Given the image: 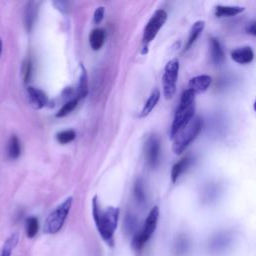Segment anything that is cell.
I'll list each match as a JSON object with an SVG mask.
<instances>
[{"instance_id":"obj_27","label":"cell","mask_w":256,"mask_h":256,"mask_svg":"<svg viewBox=\"0 0 256 256\" xmlns=\"http://www.w3.org/2000/svg\"><path fill=\"white\" fill-rule=\"evenodd\" d=\"M188 247H189V243L186 237H179L175 243V248H174L175 254L177 256L183 255L188 250Z\"/></svg>"},{"instance_id":"obj_17","label":"cell","mask_w":256,"mask_h":256,"mask_svg":"<svg viewBox=\"0 0 256 256\" xmlns=\"http://www.w3.org/2000/svg\"><path fill=\"white\" fill-rule=\"evenodd\" d=\"M204 26H205V22L202 21V20H199V21H196L191 30H190V33H189V36H188V39H187V42L185 44V51L186 50H189L192 45L195 43V41L197 40V38L199 37V35L201 34V32L203 31L204 29Z\"/></svg>"},{"instance_id":"obj_11","label":"cell","mask_w":256,"mask_h":256,"mask_svg":"<svg viewBox=\"0 0 256 256\" xmlns=\"http://www.w3.org/2000/svg\"><path fill=\"white\" fill-rule=\"evenodd\" d=\"M231 58L238 64H248L253 60L254 53L250 46H242L231 52Z\"/></svg>"},{"instance_id":"obj_12","label":"cell","mask_w":256,"mask_h":256,"mask_svg":"<svg viewBox=\"0 0 256 256\" xmlns=\"http://www.w3.org/2000/svg\"><path fill=\"white\" fill-rule=\"evenodd\" d=\"M105 30L103 28H95L89 35V44L92 50L97 51L101 49L105 42Z\"/></svg>"},{"instance_id":"obj_4","label":"cell","mask_w":256,"mask_h":256,"mask_svg":"<svg viewBox=\"0 0 256 256\" xmlns=\"http://www.w3.org/2000/svg\"><path fill=\"white\" fill-rule=\"evenodd\" d=\"M72 203V197L66 198L46 217L43 225V232L45 234H56L61 230L70 212Z\"/></svg>"},{"instance_id":"obj_2","label":"cell","mask_w":256,"mask_h":256,"mask_svg":"<svg viewBox=\"0 0 256 256\" xmlns=\"http://www.w3.org/2000/svg\"><path fill=\"white\" fill-rule=\"evenodd\" d=\"M195 113V94L186 89L180 97L179 105L175 111L171 125L170 137L173 139L176 134L182 130L192 119Z\"/></svg>"},{"instance_id":"obj_13","label":"cell","mask_w":256,"mask_h":256,"mask_svg":"<svg viewBox=\"0 0 256 256\" xmlns=\"http://www.w3.org/2000/svg\"><path fill=\"white\" fill-rule=\"evenodd\" d=\"M88 94V76L85 67L81 64V73L79 76V82L78 86L76 88V98L78 100H81L85 98Z\"/></svg>"},{"instance_id":"obj_28","label":"cell","mask_w":256,"mask_h":256,"mask_svg":"<svg viewBox=\"0 0 256 256\" xmlns=\"http://www.w3.org/2000/svg\"><path fill=\"white\" fill-rule=\"evenodd\" d=\"M31 74H32V62L30 59H27L23 65V78L25 83H27L30 80Z\"/></svg>"},{"instance_id":"obj_8","label":"cell","mask_w":256,"mask_h":256,"mask_svg":"<svg viewBox=\"0 0 256 256\" xmlns=\"http://www.w3.org/2000/svg\"><path fill=\"white\" fill-rule=\"evenodd\" d=\"M145 151L147 164L150 168H156L159 164L160 157V141L157 136H149L145 143Z\"/></svg>"},{"instance_id":"obj_33","label":"cell","mask_w":256,"mask_h":256,"mask_svg":"<svg viewBox=\"0 0 256 256\" xmlns=\"http://www.w3.org/2000/svg\"><path fill=\"white\" fill-rule=\"evenodd\" d=\"M2 48H3V43H2V40L0 39V57H1V53H2Z\"/></svg>"},{"instance_id":"obj_7","label":"cell","mask_w":256,"mask_h":256,"mask_svg":"<svg viewBox=\"0 0 256 256\" xmlns=\"http://www.w3.org/2000/svg\"><path fill=\"white\" fill-rule=\"evenodd\" d=\"M179 72V60L173 58L166 64L162 77L163 93L166 99H171L176 90V82Z\"/></svg>"},{"instance_id":"obj_5","label":"cell","mask_w":256,"mask_h":256,"mask_svg":"<svg viewBox=\"0 0 256 256\" xmlns=\"http://www.w3.org/2000/svg\"><path fill=\"white\" fill-rule=\"evenodd\" d=\"M158 218H159V208L157 206H154L149 211L141 230L133 236L131 244L135 250H140L141 248H143V246L151 238V236L156 230Z\"/></svg>"},{"instance_id":"obj_18","label":"cell","mask_w":256,"mask_h":256,"mask_svg":"<svg viewBox=\"0 0 256 256\" xmlns=\"http://www.w3.org/2000/svg\"><path fill=\"white\" fill-rule=\"evenodd\" d=\"M159 98H160V91L157 88H155L149 95L148 99L146 100V102L140 112V117L147 116L154 109V107L156 106V104L159 101Z\"/></svg>"},{"instance_id":"obj_24","label":"cell","mask_w":256,"mask_h":256,"mask_svg":"<svg viewBox=\"0 0 256 256\" xmlns=\"http://www.w3.org/2000/svg\"><path fill=\"white\" fill-rule=\"evenodd\" d=\"M78 102H79V100H78L76 97L70 99L69 101H67L66 103L63 104V106L58 110V112L56 113L55 116H56L57 118H61V117L67 116L68 114H70V113L76 108Z\"/></svg>"},{"instance_id":"obj_19","label":"cell","mask_w":256,"mask_h":256,"mask_svg":"<svg viewBox=\"0 0 256 256\" xmlns=\"http://www.w3.org/2000/svg\"><path fill=\"white\" fill-rule=\"evenodd\" d=\"M210 48H211V58L215 64H220L224 59V51L217 38H210Z\"/></svg>"},{"instance_id":"obj_30","label":"cell","mask_w":256,"mask_h":256,"mask_svg":"<svg viewBox=\"0 0 256 256\" xmlns=\"http://www.w3.org/2000/svg\"><path fill=\"white\" fill-rule=\"evenodd\" d=\"M104 14H105V8L103 6L97 7L93 14V22L95 24H100L104 18Z\"/></svg>"},{"instance_id":"obj_31","label":"cell","mask_w":256,"mask_h":256,"mask_svg":"<svg viewBox=\"0 0 256 256\" xmlns=\"http://www.w3.org/2000/svg\"><path fill=\"white\" fill-rule=\"evenodd\" d=\"M53 4L55 5V7L60 10L61 12H67V9H68V2H65V1H56V2H53Z\"/></svg>"},{"instance_id":"obj_26","label":"cell","mask_w":256,"mask_h":256,"mask_svg":"<svg viewBox=\"0 0 256 256\" xmlns=\"http://www.w3.org/2000/svg\"><path fill=\"white\" fill-rule=\"evenodd\" d=\"M134 197L139 204H143L146 200V193H145L144 185L140 179L136 180V182L134 184Z\"/></svg>"},{"instance_id":"obj_29","label":"cell","mask_w":256,"mask_h":256,"mask_svg":"<svg viewBox=\"0 0 256 256\" xmlns=\"http://www.w3.org/2000/svg\"><path fill=\"white\" fill-rule=\"evenodd\" d=\"M135 227H136V219L131 215H127L124 221V229L126 230L127 233H131L135 230Z\"/></svg>"},{"instance_id":"obj_10","label":"cell","mask_w":256,"mask_h":256,"mask_svg":"<svg viewBox=\"0 0 256 256\" xmlns=\"http://www.w3.org/2000/svg\"><path fill=\"white\" fill-rule=\"evenodd\" d=\"M27 94L31 106L35 109H42L48 104L47 95L38 88L29 86L27 88Z\"/></svg>"},{"instance_id":"obj_21","label":"cell","mask_w":256,"mask_h":256,"mask_svg":"<svg viewBox=\"0 0 256 256\" xmlns=\"http://www.w3.org/2000/svg\"><path fill=\"white\" fill-rule=\"evenodd\" d=\"M7 153L9 158L11 159H17L21 154V145L18 137L16 135H12L8 142L7 147Z\"/></svg>"},{"instance_id":"obj_32","label":"cell","mask_w":256,"mask_h":256,"mask_svg":"<svg viewBox=\"0 0 256 256\" xmlns=\"http://www.w3.org/2000/svg\"><path fill=\"white\" fill-rule=\"evenodd\" d=\"M246 32L252 36L256 35V29H255V21H251L250 23L247 24L246 28H245Z\"/></svg>"},{"instance_id":"obj_20","label":"cell","mask_w":256,"mask_h":256,"mask_svg":"<svg viewBox=\"0 0 256 256\" xmlns=\"http://www.w3.org/2000/svg\"><path fill=\"white\" fill-rule=\"evenodd\" d=\"M190 163V159L189 157H184L182 159H180L178 162H176L173 166H172V169H171V180L173 183H175L179 176L186 170V168L188 167Z\"/></svg>"},{"instance_id":"obj_15","label":"cell","mask_w":256,"mask_h":256,"mask_svg":"<svg viewBox=\"0 0 256 256\" xmlns=\"http://www.w3.org/2000/svg\"><path fill=\"white\" fill-rule=\"evenodd\" d=\"M244 11V7L241 6H228V5H217L215 7V16L221 17H231L235 16Z\"/></svg>"},{"instance_id":"obj_6","label":"cell","mask_w":256,"mask_h":256,"mask_svg":"<svg viewBox=\"0 0 256 256\" xmlns=\"http://www.w3.org/2000/svg\"><path fill=\"white\" fill-rule=\"evenodd\" d=\"M166 20H167V13L165 10L158 9L153 13V15L149 19L148 23L146 24V26L144 28V32H143V44H144L143 51H144V53H146L148 44L154 40V38L156 37L159 30L162 28V26L166 22Z\"/></svg>"},{"instance_id":"obj_25","label":"cell","mask_w":256,"mask_h":256,"mask_svg":"<svg viewBox=\"0 0 256 256\" xmlns=\"http://www.w3.org/2000/svg\"><path fill=\"white\" fill-rule=\"evenodd\" d=\"M76 137V132L72 129L62 130L56 134V139L60 144H67L73 141Z\"/></svg>"},{"instance_id":"obj_14","label":"cell","mask_w":256,"mask_h":256,"mask_svg":"<svg viewBox=\"0 0 256 256\" xmlns=\"http://www.w3.org/2000/svg\"><path fill=\"white\" fill-rule=\"evenodd\" d=\"M230 240H231V238L228 234H226V233L218 234L211 239L210 244H209V249L214 252L221 251V250L225 249L226 246L229 245Z\"/></svg>"},{"instance_id":"obj_16","label":"cell","mask_w":256,"mask_h":256,"mask_svg":"<svg viewBox=\"0 0 256 256\" xmlns=\"http://www.w3.org/2000/svg\"><path fill=\"white\" fill-rule=\"evenodd\" d=\"M18 242H19V233L18 232L12 233L2 245L0 249V256H11Z\"/></svg>"},{"instance_id":"obj_23","label":"cell","mask_w":256,"mask_h":256,"mask_svg":"<svg viewBox=\"0 0 256 256\" xmlns=\"http://www.w3.org/2000/svg\"><path fill=\"white\" fill-rule=\"evenodd\" d=\"M25 230H26V235L28 238L35 237L39 230L38 219L34 216L28 217L26 219V223H25Z\"/></svg>"},{"instance_id":"obj_3","label":"cell","mask_w":256,"mask_h":256,"mask_svg":"<svg viewBox=\"0 0 256 256\" xmlns=\"http://www.w3.org/2000/svg\"><path fill=\"white\" fill-rule=\"evenodd\" d=\"M203 126V121L200 117L192 119L182 130H180L173 138V152L177 155L182 154L191 142L198 136Z\"/></svg>"},{"instance_id":"obj_22","label":"cell","mask_w":256,"mask_h":256,"mask_svg":"<svg viewBox=\"0 0 256 256\" xmlns=\"http://www.w3.org/2000/svg\"><path fill=\"white\" fill-rule=\"evenodd\" d=\"M36 17V11H35V7L34 4L32 2L27 4V7L25 9V13H24V22H25V27L27 29V31H31L33 24H34V20Z\"/></svg>"},{"instance_id":"obj_9","label":"cell","mask_w":256,"mask_h":256,"mask_svg":"<svg viewBox=\"0 0 256 256\" xmlns=\"http://www.w3.org/2000/svg\"><path fill=\"white\" fill-rule=\"evenodd\" d=\"M212 83V77L207 74H202L191 78L188 82V89L195 95L205 92Z\"/></svg>"},{"instance_id":"obj_1","label":"cell","mask_w":256,"mask_h":256,"mask_svg":"<svg viewBox=\"0 0 256 256\" xmlns=\"http://www.w3.org/2000/svg\"><path fill=\"white\" fill-rule=\"evenodd\" d=\"M92 215L101 238L110 246L113 245V237L119 219V208L108 206L102 210L97 196H94L92 200Z\"/></svg>"}]
</instances>
